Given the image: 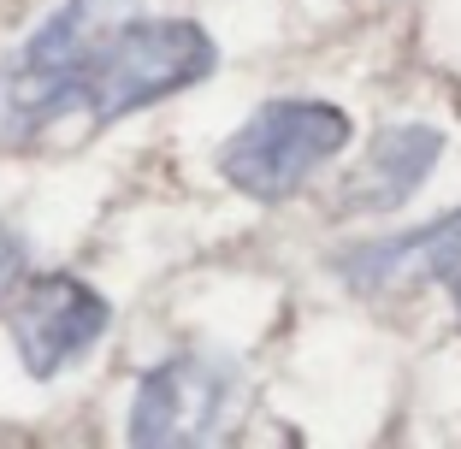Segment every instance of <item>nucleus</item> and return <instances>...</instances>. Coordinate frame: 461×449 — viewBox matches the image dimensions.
Here are the masks:
<instances>
[{"label":"nucleus","instance_id":"6","mask_svg":"<svg viewBox=\"0 0 461 449\" xmlns=\"http://www.w3.org/2000/svg\"><path fill=\"white\" fill-rule=\"evenodd\" d=\"M444 160V130L432 124H391L366 142L361 166L343 184V213H391L420 190L432 166Z\"/></svg>","mask_w":461,"mask_h":449},{"label":"nucleus","instance_id":"4","mask_svg":"<svg viewBox=\"0 0 461 449\" xmlns=\"http://www.w3.org/2000/svg\"><path fill=\"white\" fill-rule=\"evenodd\" d=\"M113 326V308L101 290H89L71 273H41L24 278L6 308V331H13V349L24 361L30 379H54L71 361L95 349Z\"/></svg>","mask_w":461,"mask_h":449},{"label":"nucleus","instance_id":"7","mask_svg":"<svg viewBox=\"0 0 461 449\" xmlns=\"http://www.w3.org/2000/svg\"><path fill=\"white\" fill-rule=\"evenodd\" d=\"M408 266L426 278H456L461 273V213L444 219V225H426L414 237H396V243L355 248L343 260V273L355 284H391V278H408Z\"/></svg>","mask_w":461,"mask_h":449},{"label":"nucleus","instance_id":"9","mask_svg":"<svg viewBox=\"0 0 461 449\" xmlns=\"http://www.w3.org/2000/svg\"><path fill=\"white\" fill-rule=\"evenodd\" d=\"M456 308H461V273H456Z\"/></svg>","mask_w":461,"mask_h":449},{"label":"nucleus","instance_id":"2","mask_svg":"<svg viewBox=\"0 0 461 449\" xmlns=\"http://www.w3.org/2000/svg\"><path fill=\"white\" fill-rule=\"evenodd\" d=\"M349 137H355L349 112L331 107V101H308V95L267 101L219 148V172H225V184H237L255 202H285L326 160H338L349 148Z\"/></svg>","mask_w":461,"mask_h":449},{"label":"nucleus","instance_id":"3","mask_svg":"<svg viewBox=\"0 0 461 449\" xmlns=\"http://www.w3.org/2000/svg\"><path fill=\"white\" fill-rule=\"evenodd\" d=\"M219 48L202 24L190 18H124L107 41V59H101V77L89 89V119L113 124L124 112H142L154 101L190 89V83L213 77Z\"/></svg>","mask_w":461,"mask_h":449},{"label":"nucleus","instance_id":"1","mask_svg":"<svg viewBox=\"0 0 461 449\" xmlns=\"http://www.w3.org/2000/svg\"><path fill=\"white\" fill-rule=\"evenodd\" d=\"M136 0H66L48 13L13 54L0 59V130H48L54 119L89 107V89L101 77L107 41Z\"/></svg>","mask_w":461,"mask_h":449},{"label":"nucleus","instance_id":"5","mask_svg":"<svg viewBox=\"0 0 461 449\" xmlns=\"http://www.w3.org/2000/svg\"><path fill=\"white\" fill-rule=\"evenodd\" d=\"M237 402V373L207 355H177L136 384L131 402V444H207L225 432V414Z\"/></svg>","mask_w":461,"mask_h":449},{"label":"nucleus","instance_id":"8","mask_svg":"<svg viewBox=\"0 0 461 449\" xmlns=\"http://www.w3.org/2000/svg\"><path fill=\"white\" fill-rule=\"evenodd\" d=\"M24 260H30V255H24V243H18V237L0 225V296L24 284Z\"/></svg>","mask_w":461,"mask_h":449}]
</instances>
